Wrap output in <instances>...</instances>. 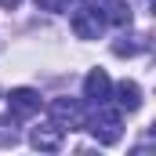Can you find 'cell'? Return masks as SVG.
Here are the masks:
<instances>
[{
  "instance_id": "obj_3",
  "label": "cell",
  "mask_w": 156,
  "mask_h": 156,
  "mask_svg": "<svg viewBox=\"0 0 156 156\" xmlns=\"http://www.w3.org/2000/svg\"><path fill=\"white\" fill-rule=\"evenodd\" d=\"M62 142H66V127H58L55 120L37 123V127H33V134H29V145L40 149V153H58V149H62Z\"/></svg>"
},
{
  "instance_id": "obj_8",
  "label": "cell",
  "mask_w": 156,
  "mask_h": 156,
  "mask_svg": "<svg viewBox=\"0 0 156 156\" xmlns=\"http://www.w3.org/2000/svg\"><path fill=\"white\" fill-rule=\"evenodd\" d=\"M98 11H102V18L113 22V26H131V4H127V0H102Z\"/></svg>"
},
{
  "instance_id": "obj_10",
  "label": "cell",
  "mask_w": 156,
  "mask_h": 156,
  "mask_svg": "<svg viewBox=\"0 0 156 156\" xmlns=\"http://www.w3.org/2000/svg\"><path fill=\"white\" fill-rule=\"evenodd\" d=\"M15 145H18L15 116H0V149H15Z\"/></svg>"
},
{
  "instance_id": "obj_11",
  "label": "cell",
  "mask_w": 156,
  "mask_h": 156,
  "mask_svg": "<svg viewBox=\"0 0 156 156\" xmlns=\"http://www.w3.org/2000/svg\"><path fill=\"white\" fill-rule=\"evenodd\" d=\"M37 7H44V11H62L66 0H37Z\"/></svg>"
},
{
  "instance_id": "obj_7",
  "label": "cell",
  "mask_w": 156,
  "mask_h": 156,
  "mask_svg": "<svg viewBox=\"0 0 156 156\" xmlns=\"http://www.w3.org/2000/svg\"><path fill=\"white\" fill-rule=\"evenodd\" d=\"M116 105L127 109V113H138L142 109V87L134 80H120L116 83Z\"/></svg>"
},
{
  "instance_id": "obj_1",
  "label": "cell",
  "mask_w": 156,
  "mask_h": 156,
  "mask_svg": "<svg viewBox=\"0 0 156 156\" xmlns=\"http://www.w3.org/2000/svg\"><path fill=\"white\" fill-rule=\"evenodd\" d=\"M87 127H91V134H94V142L98 145H116L120 138H123V120H120V109H109L105 102L98 105V113L87 120Z\"/></svg>"
},
{
  "instance_id": "obj_5",
  "label": "cell",
  "mask_w": 156,
  "mask_h": 156,
  "mask_svg": "<svg viewBox=\"0 0 156 156\" xmlns=\"http://www.w3.org/2000/svg\"><path fill=\"white\" fill-rule=\"evenodd\" d=\"M47 109H51V120L58 127H66V131H80L83 127V109H80V102H73V98H55Z\"/></svg>"
},
{
  "instance_id": "obj_14",
  "label": "cell",
  "mask_w": 156,
  "mask_h": 156,
  "mask_svg": "<svg viewBox=\"0 0 156 156\" xmlns=\"http://www.w3.org/2000/svg\"><path fill=\"white\" fill-rule=\"evenodd\" d=\"M149 4H153V0H149Z\"/></svg>"
},
{
  "instance_id": "obj_6",
  "label": "cell",
  "mask_w": 156,
  "mask_h": 156,
  "mask_svg": "<svg viewBox=\"0 0 156 156\" xmlns=\"http://www.w3.org/2000/svg\"><path fill=\"white\" fill-rule=\"evenodd\" d=\"M109 94H113V83L105 76V69H91L87 80H83V98L94 102V105H102V102H109Z\"/></svg>"
},
{
  "instance_id": "obj_12",
  "label": "cell",
  "mask_w": 156,
  "mask_h": 156,
  "mask_svg": "<svg viewBox=\"0 0 156 156\" xmlns=\"http://www.w3.org/2000/svg\"><path fill=\"white\" fill-rule=\"evenodd\" d=\"M18 4H22V0H0V7H7V11H15Z\"/></svg>"
},
{
  "instance_id": "obj_2",
  "label": "cell",
  "mask_w": 156,
  "mask_h": 156,
  "mask_svg": "<svg viewBox=\"0 0 156 156\" xmlns=\"http://www.w3.org/2000/svg\"><path fill=\"white\" fill-rule=\"evenodd\" d=\"M69 26H73V33H76L80 40H98L102 29H105V18H102L98 7H80V11H73Z\"/></svg>"
},
{
  "instance_id": "obj_4",
  "label": "cell",
  "mask_w": 156,
  "mask_h": 156,
  "mask_svg": "<svg viewBox=\"0 0 156 156\" xmlns=\"http://www.w3.org/2000/svg\"><path fill=\"white\" fill-rule=\"evenodd\" d=\"M7 116H15V120H29V116H37L40 113V94L33 91V87H15L11 94H7Z\"/></svg>"
},
{
  "instance_id": "obj_9",
  "label": "cell",
  "mask_w": 156,
  "mask_h": 156,
  "mask_svg": "<svg viewBox=\"0 0 156 156\" xmlns=\"http://www.w3.org/2000/svg\"><path fill=\"white\" fill-rule=\"evenodd\" d=\"M142 51H149V37H120L113 44V55H120V58H131V55H142Z\"/></svg>"
},
{
  "instance_id": "obj_13",
  "label": "cell",
  "mask_w": 156,
  "mask_h": 156,
  "mask_svg": "<svg viewBox=\"0 0 156 156\" xmlns=\"http://www.w3.org/2000/svg\"><path fill=\"white\" fill-rule=\"evenodd\" d=\"M76 4H83V0H76Z\"/></svg>"
}]
</instances>
